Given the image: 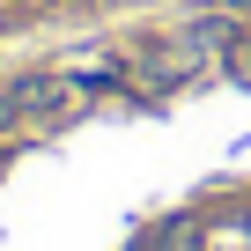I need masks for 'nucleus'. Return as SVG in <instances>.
I'll return each mask as SVG.
<instances>
[{"mask_svg": "<svg viewBox=\"0 0 251 251\" xmlns=\"http://www.w3.org/2000/svg\"><path fill=\"white\" fill-rule=\"evenodd\" d=\"M74 96H81V81H67V74H37V81H15V103H23V118H59Z\"/></svg>", "mask_w": 251, "mask_h": 251, "instance_id": "1", "label": "nucleus"}, {"mask_svg": "<svg viewBox=\"0 0 251 251\" xmlns=\"http://www.w3.org/2000/svg\"><path fill=\"white\" fill-rule=\"evenodd\" d=\"M236 37H244V30H236L229 15H200V23H185V37H177V52H185V59H207V52L222 59V52H229Z\"/></svg>", "mask_w": 251, "mask_h": 251, "instance_id": "2", "label": "nucleus"}, {"mask_svg": "<svg viewBox=\"0 0 251 251\" xmlns=\"http://www.w3.org/2000/svg\"><path fill=\"white\" fill-rule=\"evenodd\" d=\"M222 74H229L236 89H251V30H244V37H236V45L222 52Z\"/></svg>", "mask_w": 251, "mask_h": 251, "instance_id": "3", "label": "nucleus"}, {"mask_svg": "<svg viewBox=\"0 0 251 251\" xmlns=\"http://www.w3.org/2000/svg\"><path fill=\"white\" fill-rule=\"evenodd\" d=\"M8 126H23V103H15V89H0V133Z\"/></svg>", "mask_w": 251, "mask_h": 251, "instance_id": "4", "label": "nucleus"}, {"mask_svg": "<svg viewBox=\"0 0 251 251\" xmlns=\"http://www.w3.org/2000/svg\"><path fill=\"white\" fill-rule=\"evenodd\" d=\"M244 251H251V244H244Z\"/></svg>", "mask_w": 251, "mask_h": 251, "instance_id": "5", "label": "nucleus"}]
</instances>
